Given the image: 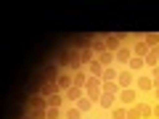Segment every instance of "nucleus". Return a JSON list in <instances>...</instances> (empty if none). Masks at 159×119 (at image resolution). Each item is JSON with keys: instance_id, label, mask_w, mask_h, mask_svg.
I'll return each instance as SVG.
<instances>
[{"instance_id": "obj_1", "label": "nucleus", "mask_w": 159, "mask_h": 119, "mask_svg": "<svg viewBox=\"0 0 159 119\" xmlns=\"http://www.w3.org/2000/svg\"><path fill=\"white\" fill-rule=\"evenodd\" d=\"M135 77L138 74H133L130 69H119V74H117V85H119V90H125V87H135Z\"/></svg>"}, {"instance_id": "obj_2", "label": "nucleus", "mask_w": 159, "mask_h": 119, "mask_svg": "<svg viewBox=\"0 0 159 119\" xmlns=\"http://www.w3.org/2000/svg\"><path fill=\"white\" fill-rule=\"evenodd\" d=\"M117 103H122V106H135V103H138V90H135V87H125V90H119Z\"/></svg>"}, {"instance_id": "obj_3", "label": "nucleus", "mask_w": 159, "mask_h": 119, "mask_svg": "<svg viewBox=\"0 0 159 119\" xmlns=\"http://www.w3.org/2000/svg\"><path fill=\"white\" fill-rule=\"evenodd\" d=\"M64 98H66L72 106H77V101H82V98H85V87H74V85H72L66 93H64Z\"/></svg>"}, {"instance_id": "obj_4", "label": "nucleus", "mask_w": 159, "mask_h": 119, "mask_svg": "<svg viewBox=\"0 0 159 119\" xmlns=\"http://www.w3.org/2000/svg\"><path fill=\"white\" fill-rule=\"evenodd\" d=\"M135 90H138V93H151V90H154V79H151V77H141V74H138V77H135Z\"/></svg>"}, {"instance_id": "obj_5", "label": "nucleus", "mask_w": 159, "mask_h": 119, "mask_svg": "<svg viewBox=\"0 0 159 119\" xmlns=\"http://www.w3.org/2000/svg\"><path fill=\"white\" fill-rule=\"evenodd\" d=\"M103 42H106V51H111V53H117L122 48V37L119 34H103Z\"/></svg>"}, {"instance_id": "obj_6", "label": "nucleus", "mask_w": 159, "mask_h": 119, "mask_svg": "<svg viewBox=\"0 0 159 119\" xmlns=\"http://www.w3.org/2000/svg\"><path fill=\"white\" fill-rule=\"evenodd\" d=\"M130 58H133V51H130V48H125V45H122V48L117 51V61H114V64L125 69L127 64H130Z\"/></svg>"}, {"instance_id": "obj_7", "label": "nucleus", "mask_w": 159, "mask_h": 119, "mask_svg": "<svg viewBox=\"0 0 159 119\" xmlns=\"http://www.w3.org/2000/svg\"><path fill=\"white\" fill-rule=\"evenodd\" d=\"M96 61L101 64L103 69H106V66H117V64H114V61H117V53H111V51H103V53H98V56H96Z\"/></svg>"}, {"instance_id": "obj_8", "label": "nucleus", "mask_w": 159, "mask_h": 119, "mask_svg": "<svg viewBox=\"0 0 159 119\" xmlns=\"http://www.w3.org/2000/svg\"><path fill=\"white\" fill-rule=\"evenodd\" d=\"M72 77H74L72 72H61V77L56 79V85H58V93H66L69 87L74 85V82H72Z\"/></svg>"}, {"instance_id": "obj_9", "label": "nucleus", "mask_w": 159, "mask_h": 119, "mask_svg": "<svg viewBox=\"0 0 159 119\" xmlns=\"http://www.w3.org/2000/svg\"><path fill=\"white\" fill-rule=\"evenodd\" d=\"M56 93H58V85H56V82H51V79H43V85H40V95L51 98V95H56Z\"/></svg>"}, {"instance_id": "obj_10", "label": "nucleus", "mask_w": 159, "mask_h": 119, "mask_svg": "<svg viewBox=\"0 0 159 119\" xmlns=\"http://www.w3.org/2000/svg\"><path fill=\"white\" fill-rule=\"evenodd\" d=\"M148 51H151V48H148L143 40H135V42H133V56H135V58H146Z\"/></svg>"}, {"instance_id": "obj_11", "label": "nucleus", "mask_w": 159, "mask_h": 119, "mask_svg": "<svg viewBox=\"0 0 159 119\" xmlns=\"http://www.w3.org/2000/svg\"><path fill=\"white\" fill-rule=\"evenodd\" d=\"M43 77H45V79H51V82H56V79L61 77V69H58L56 64H48V66L43 69Z\"/></svg>"}, {"instance_id": "obj_12", "label": "nucleus", "mask_w": 159, "mask_h": 119, "mask_svg": "<svg viewBox=\"0 0 159 119\" xmlns=\"http://www.w3.org/2000/svg\"><path fill=\"white\" fill-rule=\"evenodd\" d=\"M98 106L111 111V108L117 106V95H106V93H101V98H98Z\"/></svg>"}, {"instance_id": "obj_13", "label": "nucleus", "mask_w": 159, "mask_h": 119, "mask_svg": "<svg viewBox=\"0 0 159 119\" xmlns=\"http://www.w3.org/2000/svg\"><path fill=\"white\" fill-rule=\"evenodd\" d=\"M143 61H146V66H148V69L159 66V45H157V48H151V51H148V56L143 58Z\"/></svg>"}, {"instance_id": "obj_14", "label": "nucleus", "mask_w": 159, "mask_h": 119, "mask_svg": "<svg viewBox=\"0 0 159 119\" xmlns=\"http://www.w3.org/2000/svg\"><path fill=\"white\" fill-rule=\"evenodd\" d=\"M85 72H88V77H101V74H103V66L96 61V58H93V61L85 66Z\"/></svg>"}, {"instance_id": "obj_15", "label": "nucleus", "mask_w": 159, "mask_h": 119, "mask_svg": "<svg viewBox=\"0 0 159 119\" xmlns=\"http://www.w3.org/2000/svg\"><path fill=\"white\" fill-rule=\"evenodd\" d=\"M29 108H48L45 95H29Z\"/></svg>"}, {"instance_id": "obj_16", "label": "nucleus", "mask_w": 159, "mask_h": 119, "mask_svg": "<svg viewBox=\"0 0 159 119\" xmlns=\"http://www.w3.org/2000/svg\"><path fill=\"white\" fill-rule=\"evenodd\" d=\"M109 119H127V106H122V103H117V106L109 111Z\"/></svg>"}, {"instance_id": "obj_17", "label": "nucleus", "mask_w": 159, "mask_h": 119, "mask_svg": "<svg viewBox=\"0 0 159 119\" xmlns=\"http://www.w3.org/2000/svg\"><path fill=\"white\" fill-rule=\"evenodd\" d=\"M74 77H72V82H74V87H85V82H88V72L85 69H80V72H72Z\"/></svg>"}, {"instance_id": "obj_18", "label": "nucleus", "mask_w": 159, "mask_h": 119, "mask_svg": "<svg viewBox=\"0 0 159 119\" xmlns=\"http://www.w3.org/2000/svg\"><path fill=\"white\" fill-rule=\"evenodd\" d=\"M117 74H119L117 66H106L103 74H101V79H103V82H117Z\"/></svg>"}, {"instance_id": "obj_19", "label": "nucleus", "mask_w": 159, "mask_h": 119, "mask_svg": "<svg viewBox=\"0 0 159 119\" xmlns=\"http://www.w3.org/2000/svg\"><path fill=\"white\" fill-rule=\"evenodd\" d=\"M93 48V37H77L74 40V51H88Z\"/></svg>"}, {"instance_id": "obj_20", "label": "nucleus", "mask_w": 159, "mask_h": 119, "mask_svg": "<svg viewBox=\"0 0 159 119\" xmlns=\"http://www.w3.org/2000/svg\"><path fill=\"white\" fill-rule=\"evenodd\" d=\"M77 58H80V64H82V69H85L88 64L96 58V53H93V48H88V51H80V56H77Z\"/></svg>"}, {"instance_id": "obj_21", "label": "nucleus", "mask_w": 159, "mask_h": 119, "mask_svg": "<svg viewBox=\"0 0 159 119\" xmlns=\"http://www.w3.org/2000/svg\"><path fill=\"white\" fill-rule=\"evenodd\" d=\"M143 66H146V61H143V58H135V56H133V58H130V64H127V69H130L133 74H141V69H143Z\"/></svg>"}, {"instance_id": "obj_22", "label": "nucleus", "mask_w": 159, "mask_h": 119, "mask_svg": "<svg viewBox=\"0 0 159 119\" xmlns=\"http://www.w3.org/2000/svg\"><path fill=\"white\" fill-rule=\"evenodd\" d=\"M56 66L58 69H64V66H72V53H58V58H56Z\"/></svg>"}, {"instance_id": "obj_23", "label": "nucleus", "mask_w": 159, "mask_h": 119, "mask_svg": "<svg viewBox=\"0 0 159 119\" xmlns=\"http://www.w3.org/2000/svg\"><path fill=\"white\" fill-rule=\"evenodd\" d=\"M93 106H96V101H93V98H82V101H77V108H80V111H82V114H88V111H90V108Z\"/></svg>"}, {"instance_id": "obj_24", "label": "nucleus", "mask_w": 159, "mask_h": 119, "mask_svg": "<svg viewBox=\"0 0 159 119\" xmlns=\"http://www.w3.org/2000/svg\"><path fill=\"white\" fill-rule=\"evenodd\" d=\"M64 101H66V98H64V93H56V95H51V98H48V106L61 108V106H64Z\"/></svg>"}, {"instance_id": "obj_25", "label": "nucleus", "mask_w": 159, "mask_h": 119, "mask_svg": "<svg viewBox=\"0 0 159 119\" xmlns=\"http://www.w3.org/2000/svg\"><path fill=\"white\" fill-rule=\"evenodd\" d=\"M82 117H85V114L80 111L77 106H69L66 111H64V119H82Z\"/></svg>"}, {"instance_id": "obj_26", "label": "nucleus", "mask_w": 159, "mask_h": 119, "mask_svg": "<svg viewBox=\"0 0 159 119\" xmlns=\"http://www.w3.org/2000/svg\"><path fill=\"white\" fill-rule=\"evenodd\" d=\"M138 108H141V119H151L154 117V106H148V103H138Z\"/></svg>"}, {"instance_id": "obj_27", "label": "nucleus", "mask_w": 159, "mask_h": 119, "mask_svg": "<svg viewBox=\"0 0 159 119\" xmlns=\"http://www.w3.org/2000/svg\"><path fill=\"white\" fill-rule=\"evenodd\" d=\"M103 51H106V42H103V37H93V53L98 56V53H103Z\"/></svg>"}, {"instance_id": "obj_28", "label": "nucleus", "mask_w": 159, "mask_h": 119, "mask_svg": "<svg viewBox=\"0 0 159 119\" xmlns=\"http://www.w3.org/2000/svg\"><path fill=\"white\" fill-rule=\"evenodd\" d=\"M103 93L106 95H119V85L117 82H103Z\"/></svg>"}, {"instance_id": "obj_29", "label": "nucleus", "mask_w": 159, "mask_h": 119, "mask_svg": "<svg viewBox=\"0 0 159 119\" xmlns=\"http://www.w3.org/2000/svg\"><path fill=\"white\" fill-rule=\"evenodd\" d=\"M45 119H64V111H61V108L48 106V117H45Z\"/></svg>"}, {"instance_id": "obj_30", "label": "nucleus", "mask_w": 159, "mask_h": 119, "mask_svg": "<svg viewBox=\"0 0 159 119\" xmlns=\"http://www.w3.org/2000/svg\"><path fill=\"white\" fill-rule=\"evenodd\" d=\"M143 42H146L148 48H157V45H159V34H146V37H143Z\"/></svg>"}, {"instance_id": "obj_31", "label": "nucleus", "mask_w": 159, "mask_h": 119, "mask_svg": "<svg viewBox=\"0 0 159 119\" xmlns=\"http://www.w3.org/2000/svg\"><path fill=\"white\" fill-rule=\"evenodd\" d=\"M32 117L34 119H45L48 117V108H32Z\"/></svg>"}, {"instance_id": "obj_32", "label": "nucleus", "mask_w": 159, "mask_h": 119, "mask_svg": "<svg viewBox=\"0 0 159 119\" xmlns=\"http://www.w3.org/2000/svg\"><path fill=\"white\" fill-rule=\"evenodd\" d=\"M154 119H159V103L154 106Z\"/></svg>"}, {"instance_id": "obj_33", "label": "nucleus", "mask_w": 159, "mask_h": 119, "mask_svg": "<svg viewBox=\"0 0 159 119\" xmlns=\"http://www.w3.org/2000/svg\"><path fill=\"white\" fill-rule=\"evenodd\" d=\"M154 95H157V103H159V87H157V90H154Z\"/></svg>"}, {"instance_id": "obj_34", "label": "nucleus", "mask_w": 159, "mask_h": 119, "mask_svg": "<svg viewBox=\"0 0 159 119\" xmlns=\"http://www.w3.org/2000/svg\"><path fill=\"white\" fill-rule=\"evenodd\" d=\"M24 119H34V117H32V114H29V117H24Z\"/></svg>"}]
</instances>
